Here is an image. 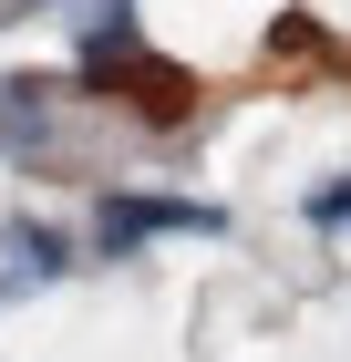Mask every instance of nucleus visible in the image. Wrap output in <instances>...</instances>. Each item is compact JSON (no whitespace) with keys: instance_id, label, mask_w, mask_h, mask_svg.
<instances>
[{"instance_id":"obj_4","label":"nucleus","mask_w":351,"mask_h":362,"mask_svg":"<svg viewBox=\"0 0 351 362\" xmlns=\"http://www.w3.org/2000/svg\"><path fill=\"white\" fill-rule=\"evenodd\" d=\"M11 11H31V0H0V21H11Z\"/></svg>"},{"instance_id":"obj_3","label":"nucleus","mask_w":351,"mask_h":362,"mask_svg":"<svg viewBox=\"0 0 351 362\" xmlns=\"http://www.w3.org/2000/svg\"><path fill=\"white\" fill-rule=\"evenodd\" d=\"M11 249H21V279H52V269H73V249H62V238H42V228H11Z\"/></svg>"},{"instance_id":"obj_1","label":"nucleus","mask_w":351,"mask_h":362,"mask_svg":"<svg viewBox=\"0 0 351 362\" xmlns=\"http://www.w3.org/2000/svg\"><path fill=\"white\" fill-rule=\"evenodd\" d=\"M217 228H227V207H207V197H135V187H114L93 207V259H124L145 238H217Z\"/></svg>"},{"instance_id":"obj_2","label":"nucleus","mask_w":351,"mask_h":362,"mask_svg":"<svg viewBox=\"0 0 351 362\" xmlns=\"http://www.w3.org/2000/svg\"><path fill=\"white\" fill-rule=\"evenodd\" d=\"M299 218L321 228V238H351V176H331V187H310V197H299Z\"/></svg>"}]
</instances>
